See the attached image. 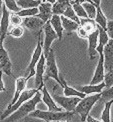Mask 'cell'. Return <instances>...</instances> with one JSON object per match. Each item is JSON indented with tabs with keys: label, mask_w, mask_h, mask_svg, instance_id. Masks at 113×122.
<instances>
[{
	"label": "cell",
	"mask_w": 113,
	"mask_h": 122,
	"mask_svg": "<svg viewBox=\"0 0 113 122\" xmlns=\"http://www.w3.org/2000/svg\"><path fill=\"white\" fill-rule=\"evenodd\" d=\"M40 101H41V92L38 91L31 99H29L25 103H23L15 112H13L10 116H8L6 119H4L0 122H17L18 120L26 117L27 115H29L31 112H33L35 110L36 105L40 102Z\"/></svg>",
	"instance_id": "6da1fadb"
},
{
	"label": "cell",
	"mask_w": 113,
	"mask_h": 122,
	"mask_svg": "<svg viewBox=\"0 0 113 122\" xmlns=\"http://www.w3.org/2000/svg\"><path fill=\"white\" fill-rule=\"evenodd\" d=\"M77 113L75 111L68 112V111H41V110H34L33 112L29 114L30 117H35L42 119L46 122H66L73 119V117Z\"/></svg>",
	"instance_id": "7a4b0ae2"
},
{
	"label": "cell",
	"mask_w": 113,
	"mask_h": 122,
	"mask_svg": "<svg viewBox=\"0 0 113 122\" xmlns=\"http://www.w3.org/2000/svg\"><path fill=\"white\" fill-rule=\"evenodd\" d=\"M45 56V72L43 76V80H47L48 78H53L54 80L57 81L58 85L63 87L62 83L59 78V72L58 68L56 65V60H55V55L52 48H50L48 53L44 55Z\"/></svg>",
	"instance_id": "3957f363"
},
{
	"label": "cell",
	"mask_w": 113,
	"mask_h": 122,
	"mask_svg": "<svg viewBox=\"0 0 113 122\" xmlns=\"http://www.w3.org/2000/svg\"><path fill=\"white\" fill-rule=\"evenodd\" d=\"M101 94H95V95H90V96H86L85 98L81 99L80 102L77 104L76 108H75V112L80 116L81 121L85 122L87 116L89 115L90 110L92 109V107L94 106V104L97 101L100 100Z\"/></svg>",
	"instance_id": "277c9868"
},
{
	"label": "cell",
	"mask_w": 113,
	"mask_h": 122,
	"mask_svg": "<svg viewBox=\"0 0 113 122\" xmlns=\"http://www.w3.org/2000/svg\"><path fill=\"white\" fill-rule=\"evenodd\" d=\"M38 91L39 90H37L36 88H35V89H29V90H24L23 92L21 93V95L19 96V98L17 99V101L15 102V104L12 105L11 107H7V109L1 114V116H0V121L6 119L9 116V114H12L13 112H15V111H16L23 103H25L29 99H31L33 96L38 92Z\"/></svg>",
	"instance_id": "5b68a950"
},
{
	"label": "cell",
	"mask_w": 113,
	"mask_h": 122,
	"mask_svg": "<svg viewBox=\"0 0 113 122\" xmlns=\"http://www.w3.org/2000/svg\"><path fill=\"white\" fill-rule=\"evenodd\" d=\"M43 54V44L41 42V38H40V33L38 34V40H37V45L35 47V50L33 52L31 61L28 65V67L26 69V73H27V79H30L31 77L35 75V68H36V65L38 63V61L41 57V55Z\"/></svg>",
	"instance_id": "8992f818"
},
{
	"label": "cell",
	"mask_w": 113,
	"mask_h": 122,
	"mask_svg": "<svg viewBox=\"0 0 113 122\" xmlns=\"http://www.w3.org/2000/svg\"><path fill=\"white\" fill-rule=\"evenodd\" d=\"M53 99L56 104H59L62 109H65L68 112H73L77 104L80 102L81 98L79 97H66V96H59V95H53Z\"/></svg>",
	"instance_id": "52a82bcc"
},
{
	"label": "cell",
	"mask_w": 113,
	"mask_h": 122,
	"mask_svg": "<svg viewBox=\"0 0 113 122\" xmlns=\"http://www.w3.org/2000/svg\"><path fill=\"white\" fill-rule=\"evenodd\" d=\"M42 29H43L44 34H45L44 43H43V54L46 55L51 48V44H52V42L55 39H58V37H57L56 32L54 31V29L52 28V26H51L50 21L46 22Z\"/></svg>",
	"instance_id": "ba28073f"
},
{
	"label": "cell",
	"mask_w": 113,
	"mask_h": 122,
	"mask_svg": "<svg viewBox=\"0 0 113 122\" xmlns=\"http://www.w3.org/2000/svg\"><path fill=\"white\" fill-rule=\"evenodd\" d=\"M12 63L9 59V55L7 51L3 47V44H0V69L3 73L8 76H12L11 72Z\"/></svg>",
	"instance_id": "9c48e42d"
},
{
	"label": "cell",
	"mask_w": 113,
	"mask_h": 122,
	"mask_svg": "<svg viewBox=\"0 0 113 122\" xmlns=\"http://www.w3.org/2000/svg\"><path fill=\"white\" fill-rule=\"evenodd\" d=\"M9 10L6 8V6L3 3L2 6V17L0 21V44H3V41L5 37L8 34V27H9Z\"/></svg>",
	"instance_id": "30bf717a"
},
{
	"label": "cell",
	"mask_w": 113,
	"mask_h": 122,
	"mask_svg": "<svg viewBox=\"0 0 113 122\" xmlns=\"http://www.w3.org/2000/svg\"><path fill=\"white\" fill-rule=\"evenodd\" d=\"M104 56L103 54L99 55V60H98V64L96 66L95 72L93 75V78H92L90 84L91 85H96V84H100L102 82H104Z\"/></svg>",
	"instance_id": "8fae6325"
},
{
	"label": "cell",
	"mask_w": 113,
	"mask_h": 122,
	"mask_svg": "<svg viewBox=\"0 0 113 122\" xmlns=\"http://www.w3.org/2000/svg\"><path fill=\"white\" fill-rule=\"evenodd\" d=\"M104 56V68L105 70L111 71L113 70V40L109 39L108 43L105 45L103 50Z\"/></svg>",
	"instance_id": "7c38bea8"
},
{
	"label": "cell",
	"mask_w": 113,
	"mask_h": 122,
	"mask_svg": "<svg viewBox=\"0 0 113 122\" xmlns=\"http://www.w3.org/2000/svg\"><path fill=\"white\" fill-rule=\"evenodd\" d=\"M38 10H39V13L37 15L38 18H40L45 23L50 21L51 17L53 16L52 4L47 3V2H41V4L38 6Z\"/></svg>",
	"instance_id": "4fadbf2b"
},
{
	"label": "cell",
	"mask_w": 113,
	"mask_h": 122,
	"mask_svg": "<svg viewBox=\"0 0 113 122\" xmlns=\"http://www.w3.org/2000/svg\"><path fill=\"white\" fill-rule=\"evenodd\" d=\"M42 101L46 104V106L49 108V111H56V112H61L62 111V108L59 107V106L56 104V102L54 101L53 97L49 94L48 90L46 89L45 86H43L42 89Z\"/></svg>",
	"instance_id": "5bb4252c"
},
{
	"label": "cell",
	"mask_w": 113,
	"mask_h": 122,
	"mask_svg": "<svg viewBox=\"0 0 113 122\" xmlns=\"http://www.w3.org/2000/svg\"><path fill=\"white\" fill-rule=\"evenodd\" d=\"M45 22L42 21L37 16L33 17H26L22 20V26L26 27L30 30H41L43 28Z\"/></svg>",
	"instance_id": "9a60e30c"
},
{
	"label": "cell",
	"mask_w": 113,
	"mask_h": 122,
	"mask_svg": "<svg viewBox=\"0 0 113 122\" xmlns=\"http://www.w3.org/2000/svg\"><path fill=\"white\" fill-rule=\"evenodd\" d=\"M27 81H28L27 77H19V78L16 79V81H15V87H16V89H15V93H14V96H13V99L11 101V103H9L8 107H11L12 105L15 104V102H16L17 99L19 98V96L21 95V93L25 90Z\"/></svg>",
	"instance_id": "2e32d148"
},
{
	"label": "cell",
	"mask_w": 113,
	"mask_h": 122,
	"mask_svg": "<svg viewBox=\"0 0 113 122\" xmlns=\"http://www.w3.org/2000/svg\"><path fill=\"white\" fill-rule=\"evenodd\" d=\"M59 78H60V81L61 83H62L63 85V89H64V95L66 96V97H79L81 99H83L86 97V94L80 92V91H78L77 89L75 88H72V87H69V86L67 85V83H66L65 79L63 78L62 75L59 74Z\"/></svg>",
	"instance_id": "e0dca14e"
},
{
	"label": "cell",
	"mask_w": 113,
	"mask_h": 122,
	"mask_svg": "<svg viewBox=\"0 0 113 122\" xmlns=\"http://www.w3.org/2000/svg\"><path fill=\"white\" fill-rule=\"evenodd\" d=\"M76 89L80 91V92L84 93V94H92V93H95V94H99L101 93L102 91L105 89V83L102 82L100 84H96V85H85V86H77Z\"/></svg>",
	"instance_id": "ac0fdd59"
},
{
	"label": "cell",
	"mask_w": 113,
	"mask_h": 122,
	"mask_svg": "<svg viewBox=\"0 0 113 122\" xmlns=\"http://www.w3.org/2000/svg\"><path fill=\"white\" fill-rule=\"evenodd\" d=\"M98 35H99V31L98 29L96 30L95 32H93L92 34H90L88 36V53H89V57L90 59H94L97 55V41H98Z\"/></svg>",
	"instance_id": "d6986e66"
},
{
	"label": "cell",
	"mask_w": 113,
	"mask_h": 122,
	"mask_svg": "<svg viewBox=\"0 0 113 122\" xmlns=\"http://www.w3.org/2000/svg\"><path fill=\"white\" fill-rule=\"evenodd\" d=\"M97 29H98V31H99V35H98V45H97L96 50H97V53L101 55V54H103L104 47H105V45L108 43L110 38L108 36V34H107L106 30L102 29L98 25H97Z\"/></svg>",
	"instance_id": "ffe728a7"
},
{
	"label": "cell",
	"mask_w": 113,
	"mask_h": 122,
	"mask_svg": "<svg viewBox=\"0 0 113 122\" xmlns=\"http://www.w3.org/2000/svg\"><path fill=\"white\" fill-rule=\"evenodd\" d=\"M50 24L52 28L54 29V31L57 34V37L59 40H62L63 36V26H62V22H61V17L59 15H53L50 19Z\"/></svg>",
	"instance_id": "44dd1931"
},
{
	"label": "cell",
	"mask_w": 113,
	"mask_h": 122,
	"mask_svg": "<svg viewBox=\"0 0 113 122\" xmlns=\"http://www.w3.org/2000/svg\"><path fill=\"white\" fill-rule=\"evenodd\" d=\"M71 0H57L52 5V13L53 15H63L66 8L70 4Z\"/></svg>",
	"instance_id": "7402d4cb"
},
{
	"label": "cell",
	"mask_w": 113,
	"mask_h": 122,
	"mask_svg": "<svg viewBox=\"0 0 113 122\" xmlns=\"http://www.w3.org/2000/svg\"><path fill=\"white\" fill-rule=\"evenodd\" d=\"M80 26L89 35L97 30V24L94 20L89 18H80Z\"/></svg>",
	"instance_id": "603a6c76"
},
{
	"label": "cell",
	"mask_w": 113,
	"mask_h": 122,
	"mask_svg": "<svg viewBox=\"0 0 113 122\" xmlns=\"http://www.w3.org/2000/svg\"><path fill=\"white\" fill-rule=\"evenodd\" d=\"M61 22H62V26L63 29L65 31H68V32H72V31H76L79 27V24L74 22L73 20H70L68 18L64 17L63 15H61Z\"/></svg>",
	"instance_id": "cb8c5ba5"
},
{
	"label": "cell",
	"mask_w": 113,
	"mask_h": 122,
	"mask_svg": "<svg viewBox=\"0 0 113 122\" xmlns=\"http://www.w3.org/2000/svg\"><path fill=\"white\" fill-rule=\"evenodd\" d=\"M94 21L96 22V24L100 26L102 29L106 30L107 29V22H108V20H107L106 16L104 15V13L102 12V9L101 7L97 8V12H96V17L94 19Z\"/></svg>",
	"instance_id": "d4e9b609"
},
{
	"label": "cell",
	"mask_w": 113,
	"mask_h": 122,
	"mask_svg": "<svg viewBox=\"0 0 113 122\" xmlns=\"http://www.w3.org/2000/svg\"><path fill=\"white\" fill-rule=\"evenodd\" d=\"M16 3L20 8L28 9V8H37L41 4V1H38V0H17Z\"/></svg>",
	"instance_id": "484cf974"
},
{
	"label": "cell",
	"mask_w": 113,
	"mask_h": 122,
	"mask_svg": "<svg viewBox=\"0 0 113 122\" xmlns=\"http://www.w3.org/2000/svg\"><path fill=\"white\" fill-rule=\"evenodd\" d=\"M82 6H83L88 18L94 20L96 17V12H97V8L95 5L92 3H88V2H83L82 3Z\"/></svg>",
	"instance_id": "4316f807"
},
{
	"label": "cell",
	"mask_w": 113,
	"mask_h": 122,
	"mask_svg": "<svg viewBox=\"0 0 113 122\" xmlns=\"http://www.w3.org/2000/svg\"><path fill=\"white\" fill-rule=\"evenodd\" d=\"M70 4H71V6H72L75 14L77 15V17H78L79 19L80 18H88L83 6H82V4L76 2V1H70Z\"/></svg>",
	"instance_id": "83f0119b"
},
{
	"label": "cell",
	"mask_w": 113,
	"mask_h": 122,
	"mask_svg": "<svg viewBox=\"0 0 113 122\" xmlns=\"http://www.w3.org/2000/svg\"><path fill=\"white\" fill-rule=\"evenodd\" d=\"M113 103V100H109L105 102V107L102 111L101 114V121L102 122H111V117H110V109L111 105Z\"/></svg>",
	"instance_id": "f1b7e54d"
},
{
	"label": "cell",
	"mask_w": 113,
	"mask_h": 122,
	"mask_svg": "<svg viewBox=\"0 0 113 122\" xmlns=\"http://www.w3.org/2000/svg\"><path fill=\"white\" fill-rule=\"evenodd\" d=\"M39 13L38 7L37 8H28V9H22L19 12H17V15H19L20 17H33V16H37Z\"/></svg>",
	"instance_id": "f546056e"
},
{
	"label": "cell",
	"mask_w": 113,
	"mask_h": 122,
	"mask_svg": "<svg viewBox=\"0 0 113 122\" xmlns=\"http://www.w3.org/2000/svg\"><path fill=\"white\" fill-rule=\"evenodd\" d=\"M63 16L66 17V18H68V19H70V20H73L74 22L78 23L80 25V19L77 17V15L75 14L72 6H71V4H69L67 6V8H66V10H65V12L63 13Z\"/></svg>",
	"instance_id": "4dcf8cb0"
},
{
	"label": "cell",
	"mask_w": 113,
	"mask_h": 122,
	"mask_svg": "<svg viewBox=\"0 0 113 122\" xmlns=\"http://www.w3.org/2000/svg\"><path fill=\"white\" fill-rule=\"evenodd\" d=\"M4 5L6 6V8L9 10L10 12H15L17 13L20 11V7L17 5L15 0H3Z\"/></svg>",
	"instance_id": "1f68e13d"
},
{
	"label": "cell",
	"mask_w": 113,
	"mask_h": 122,
	"mask_svg": "<svg viewBox=\"0 0 113 122\" xmlns=\"http://www.w3.org/2000/svg\"><path fill=\"white\" fill-rule=\"evenodd\" d=\"M23 33H24L23 26L19 25V26H13V27L8 31V34H7V35L13 36V37H15V38H19V37L22 36Z\"/></svg>",
	"instance_id": "d6a6232c"
},
{
	"label": "cell",
	"mask_w": 113,
	"mask_h": 122,
	"mask_svg": "<svg viewBox=\"0 0 113 122\" xmlns=\"http://www.w3.org/2000/svg\"><path fill=\"white\" fill-rule=\"evenodd\" d=\"M9 21H10V24H12L13 26H19V25H22V17H20L15 12H10Z\"/></svg>",
	"instance_id": "836d02e7"
},
{
	"label": "cell",
	"mask_w": 113,
	"mask_h": 122,
	"mask_svg": "<svg viewBox=\"0 0 113 122\" xmlns=\"http://www.w3.org/2000/svg\"><path fill=\"white\" fill-rule=\"evenodd\" d=\"M100 94H101V97H100L101 101L107 102V101H109V100H113V87L103 90Z\"/></svg>",
	"instance_id": "e575fe53"
},
{
	"label": "cell",
	"mask_w": 113,
	"mask_h": 122,
	"mask_svg": "<svg viewBox=\"0 0 113 122\" xmlns=\"http://www.w3.org/2000/svg\"><path fill=\"white\" fill-rule=\"evenodd\" d=\"M104 83H105V88L109 89L113 87V70L108 71L105 76H104Z\"/></svg>",
	"instance_id": "d590c367"
},
{
	"label": "cell",
	"mask_w": 113,
	"mask_h": 122,
	"mask_svg": "<svg viewBox=\"0 0 113 122\" xmlns=\"http://www.w3.org/2000/svg\"><path fill=\"white\" fill-rule=\"evenodd\" d=\"M106 32H107V34H108L109 38L113 40V19L108 20V22H107V29H106Z\"/></svg>",
	"instance_id": "8d00e7d4"
},
{
	"label": "cell",
	"mask_w": 113,
	"mask_h": 122,
	"mask_svg": "<svg viewBox=\"0 0 113 122\" xmlns=\"http://www.w3.org/2000/svg\"><path fill=\"white\" fill-rule=\"evenodd\" d=\"M76 32H77V34H78V36H79V37H81V38H88V36H89V34L87 33V32L85 31V30L80 26V25H79L78 29L76 30Z\"/></svg>",
	"instance_id": "74e56055"
},
{
	"label": "cell",
	"mask_w": 113,
	"mask_h": 122,
	"mask_svg": "<svg viewBox=\"0 0 113 122\" xmlns=\"http://www.w3.org/2000/svg\"><path fill=\"white\" fill-rule=\"evenodd\" d=\"M2 74H3V72L0 70V91H6V88L4 87V83L2 80Z\"/></svg>",
	"instance_id": "f35d334b"
},
{
	"label": "cell",
	"mask_w": 113,
	"mask_h": 122,
	"mask_svg": "<svg viewBox=\"0 0 113 122\" xmlns=\"http://www.w3.org/2000/svg\"><path fill=\"white\" fill-rule=\"evenodd\" d=\"M86 122H102V121L93 118L91 115H88V116H87V118H86Z\"/></svg>",
	"instance_id": "ab89813d"
},
{
	"label": "cell",
	"mask_w": 113,
	"mask_h": 122,
	"mask_svg": "<svg viewBox=\"0 0 113 122\" xmlns=\"http://www.w3.org/2000/svg\"><path fill=\"white\" fill-rule=\"evenodd\" d=\"M92 1V3H93L95 6H96V8H99V7H101L100 6V4H101V0H91Z\"/></svg>",
	"instance_id": "60d3db41"
},
{
	"label": "cell",
	"mask_w": 113,
	"mask_h": 122,
	"mask_svg": "<svg viewBox=\"0 0 113 122\" xmlns=\"http://www.w3.org/2000/svg\"><path fill=\"white\" fill-rule=\"evenodd\" d=\"M57 0H41V2H47V3H50V4H54Z\"/></svg>",
	"instance_id": "b9f144b4"
},
{
	"label": "cell",
	"mask_w": 113,
	"mask_h": 122,
	"mask_svg": "<svg viewBox=\"0 0 113 122\" xmlns=\"http://www.w3.org/2000/svg\"><path fill=\"white\" fill-rule=\"evenodd\" d=\"M76 2H78V3H80V4H82L83 2H88V3H92V1L91 0H75ZM93 4V3H92Z\"/></svg>",
	"instance_id": "7bdbcfd3"
},
{
	"label": "cell",
	"mask_w": 113,
	"mask_h": 122,
	"mask_svg": "<svg viewBox=\"0 0 113 122\" xmlns=\"http://www.w3.org/2000/svg\"><path fill=\"white\" fill-rule=\"evenodd\" d=\"M3 0H0V9H1L2 8V6H3Z\"/></svg>",
	"instance_id": "ee69618b"
},
{
	"label": "cell",
	"mask_w": 113,
	"mask_h": 122,
	"mask_svg": "<svg viewBox=\"0 0 113 122\" xmlns=\"http://www.w3.org/2000/svg\"><path fill=\"white\" fill-rule=\"evenodd\" d=\"M71 1H75V0H71Z\"/></svg>",
	"instance_id": "f6af8a7d"
},
{
	"label": "cell",
	"mask_w": 113,
	"mask_h": 122,
	"mask_svg": "<svg viewBox=\"0 0 113 122\" xmlns=\"http://www.w3.org/2000/svg\"><path fill=\"white\" fill-rule=\"evenodd\" d=\"M66 122H70V121H66Z\"/></svg>",
	"instance_id": "bcb514c9"
},
{
	"label": "cell",
	"mask_w": 113,
	"mask_h": 122,
	"mask_svg": "<svg viewBox=\"0 0 113 122\" xmlns=\"http://www.w3.org/2000/svg\"><path fill=\"white\" fill-rule=\"evenodd\" d=\"M38 1H41V0H38Z\"/></svg>",
	"instance_id": "7dc6e473"
},
{
	"label": "cell",
	"mask_w": 113,
	"mask_h": 122,
	"mask_svg": "<svg viewBox=\"0 0 113 122\" xmlns=\"http://www.w3.org/2000/svg\"><path fill=\"white\" fill-rule=\"evenodd\" d=\"M0 70H1V69H0Z\"/></svg>",
	"instance_id": "c3c4849f"
}]
</instances>
